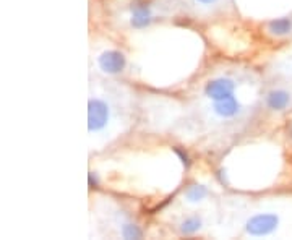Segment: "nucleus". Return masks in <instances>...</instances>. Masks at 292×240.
I'll return each instance as SVG.
<instances>
[{"label":"nucleus","mask_w":292,"mask_h":240,"mask_svg":"<svg viewBox=\"0 0 292 240\" xmlns=\"http://www.w3.org/2000/svg\"><path fill=\"white\" fill-rule=\"evenodd\" d=\"M107 106L103 101H98V99H93L88 104V128L93 130H99L106 125L107 122Z\"/></svg>","instance_id":"1"},{"label":"nucleus","mask_w":292,"mask_h":240,"mask_svg":"<svg viewBox=\"0 0 292 240\" xmlns=\"http://www.w3.org/2000/svg\"><path fill=\"white\" fill-rule=\"evenodd\" d=\"M278 226V218L273 214H260L247 222V230L252 235H265L270 234Z\"/></svg>","instance_id":"2"},{"label":"nucleus","mask_w":292,"mask_h":240,"mask_svg":"<svg viewBox=\"0 0 292 240\" xmlns=\"http://www.w3.org/2000/svg\"><path fill=\"white\" fill-rule=\"evenodd\" d=\"M99 65L107 73H119L125 67V57L120 52L109 51L99 57Z\"/></svg>","instance_id":"3"},{"label":"nucleus","mask_w":292,"mask_h":240,"mask_svg":"<svg viewBox=\"0 0 292 240\" xmlns=\"http://www.w3.org/2000/svg\"><path fill=\"white\" fill-rule=\"evenodd\" d=\"M232 89H234V83L231 80H216L206 86V94L211 99H214V101H218V99L231 96Z\"/></svg>","instance_id":"4"},{"label":"nucleus","mask_w":292,"mask_h":240,"mask_svg":"<svg viewBox=\"0 0 292 240\" xmlns=\"http://www.w3.org/2000/svg\"><path fill=\"white\" fill-rule=\"evenodd\" d=\"M237 109H239V104L232 96L218 99L216 104H214V111L218 112L219 115H222V117H231V115H234L237 112Z\"/></svg>","instance_id":"5"},{"label":"nucleus","mask_w":292,"mask_h":240,"mask_svg":"<svg viewBox=\"0 0 292 240\" xmlns=\"http://www.w3.org/2000/svg\"><path fill=\"white\" fill-rule=\"evenodd\" d=\"M133 12V18H132V24L137 28H143L149 23V10L148 7L143 4H137L135 7L132 8Z\"/></svg>","instance_id":"6"},{"label":"nucleus","mask_w":292,"mask_h":240,"mask_svg":"<svg viewBox=\"0 0 292 240\" xmlns=\"http://www.w3.org/2000/svg\"><path fill=\"white\" fill-rule=\"evenodd\" d=\"M268 104L271 109H276V111L284 109V107L289 104V94L286 91H274V93H271L268 97Z\"/></svg>","instance_id":"7"},{"label":"nucleus","mask_w":292,"mask_h":240,"mask_svg":"<svg viewBox=\"0 0 292 240\" xmlns=\"http://www.w3.org/2000/svg\"><path fill=\"white\" fill-rule=\"evenodd\" d=\"M270 29L271 32H274V35H287V32L290 31V21L286 20V18H281V20H276L273 21L270 24Z\"/></svg>","instance_id":"8"},{"label":"nucleus","mask_w":292,"mask_h":240,"mask_svg":"<svg viewBox=\"0 0 292 240\" xmlns=\"http://www.w3.org/2000/svg\"><path fill=\"white\" fill-rule=\"evenodd\" d=\"M205 195H206V190H205V187H200V185L191 187V188L188 190V193H187V196H188V200H190V201H198V200H203Z\"/></svg>","instance_id":"9"},{"label":"nucleus","mask_w":292,"mask_h":240,"mask_svg":"<svg viewBox=\"0 0 292 240\" xmlns=\"http://www.w3.org/2000/svg\"><path fill=\"white\" fill-rule=\"evenodd\" d=\"M200 219L193 218V219H187L185 222L182 224V232H185V234H190V232H195V230L200 229Z\"/></svg>","instance_id":"10"},{"label":"nucleus","mask_w":292,"mask_h":240,"mask_svg":"<svg viewBox=\"0 0 292 240\" xmlns=\"http://www.w3.org/2000/svg\"><path fill=\"white\" fill-rule=\"evenodd\" d=\"M140 235H141V232L135 226L127 224V226L123 227V237L125 238H140Z\"/></svg>","instance_id":"11"},{"label":"nucleus","mask_w":292,"mask_h":240,"mask_svg":"<svg viewBox=\"0 0 292 240\" xmlns=\"http://www.w3.org/2000/svg\"><path fill=\"white\" fill-rule=\"evenodd\" d=\"M175 153H177L179 156H180V158H182V161H183V164H188V161H187V156L185 154H183L180 150H175Z\"/></svg>","instance_id":"12"},{"label":"nucleus","mask_w":292,"mask_h":240,"mask_svg":"<svg viewBox=\"0 0 292 240\" xmlns=\"http://www.w3.org/2000/svg\"><path fill=\"white\" fill-rule=\"evenodd\" d=\"M89 185H91V187L96 185V179L93 177V174H89Z\"/></svg>","instance_id":"13"},{"label":"nucleus","mask_w":292,"mask_h":240,"mask_svg":"<svg viewBox=\"0 0 292 240\" xmlns=\"http://www.w3.org/2000/svg\"><path fill=\"white\" fill-rule=\"evenodd\" d=\"M200 2H203V4H211V2H214V0H200Z\"/></svg>","instance_id":"14"}]
</instances>
